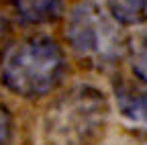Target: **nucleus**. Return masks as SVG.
<instances>
[{
	"label": "nucleus",
	"instance_id": "1",
	"mask_svg": "<svg viewBox=\"0 0 147 145\" xmlns=\"http://www.w3.org/2000/svg\"><path fill=\"white\" fill-rule=\"evenodd\" d=\"M63 53L47 37H31L8 49L2 61V82L14 94L43 96L63 76Z\"/></svg>",
	"mask_w": 147,
	"mask_h": 145
},
{
	"label": "nucleus",
	"instance_id": "2",
	"mask_svg": "<svg viewBox=\"0 0 147 145\" xmlns=\"http://www.w3.org/2000/svg\"><path fill=\"white\" fill-rule=\"evenodd\" d=\"M65 35L80 57L100 67L119 61L127 49L117 21L102 6L90 0L76 4L69 10Z\"/></svg>",
	"mask_w": 147,
	"mask_h": 145
},
{
	"label": "nucleus",
	"instance_id": "3",
	"mask_svg": "<svg viewBox=\"0 0 147 145\" xmlns=\"http://www.w3.org/2000/svg\"><path fill=\"white\" fill-rule=\"evenodd\" d=\"M104 113V98L96 90H71L53 108H49L47 135L55 145H80L98 129Z\"/></svg>",
	"mask_w": 147,
	"mask_h": 145
},
{
	"label": "nucleus",
	"instance_id": "4",
	"mask_svg": "<svg viewBox=\"0 0 147 145\" xmlns=\"http://www.w3.org/2000/svg\"><path fill=\"white\" fill-rule=\"evenodd\" d=\"M117 102L121 113L137 123H147V82L141 78H123L117 86Z\"/></svg>",
	"mask_w": 147,
	"mask_h": 145
},
{
	"label": "nucleus",
	"instance_id": "5",
	"mask_svg": "<svg viewBox=\"0 0 147 145\" xmlns=\"http://www.w3.org/2000/svg\"><path fill=\"white\" fill-rule=\"evenodd\" d=\"M16 14L29 25L49 23L61 12V0H14Z\"/></svg>",
	"mask_w": 147,
	"mask_h": 145
},
{
	"label": "nucleus",
	"instance_id": "6",
	"mask_svg": "<svg viewBox=\"0 0 147 145\" xmlns=\"http://www.w3.org/2000/svg\"><path fill=\"white\" fill-rule=\"evenodd\" d=\"M110 16L121 25H145L147 23V0H108Z\"/></svg>",
	"mask_w": 147,
	"mask_h": 145
},
{
	"label": "nucleus",
	"instance_id": "7",
	"mask_svg": "<svg viewBox=\"0 0 147 145\" xmlns=\"http://www.w3.org/2000/svg\"><path fill=\"white\" fill-rule=\"evenodd\" d=\"M127 51L131 57V67L135 76L147 82V25L135 31L127 41Z\"/></svg>",
	"mask_w": 147,
	"mask_h": 145
},
{
	"label": "nucleus",
	"instance_id": "8",
	"mask_svg": "<svg viewBox=\"0 0 147 145\" xmlns=\"http://www.w3.org/2000/svg\"><path fill=\"white\" fill-rule=\"evenodd\" d=\"M12 135V119L4 104H0V145H8Z\"/></svg>",
	"mask_w": 147,
	"mask_h": 145
},
{
	"label": "nucleus",
	"instance_id": "9",
	"mask_svg": "<svg viewBox=\"0 0 147 145\" xmlns=\"http://www.w3.org/2000/svg\"><path fill=\"white\" fill-rule=\"evenodd\" d=\"M0 35H2V19H0Z\"/></svg>",
	"mask_w": 147,
	"mask_h": 145
}]
</instances>
